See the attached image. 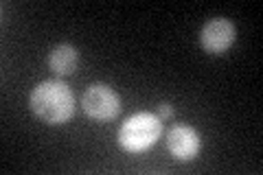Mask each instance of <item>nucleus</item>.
I'll use <instances>...</instances> for the list:
<instances>
[{
    "instance_id": "f257e3e1",
    "label": "nucleus",
    "mask_w": 263,
    "mask_h": 175,
    "mask_svg": "<svg viewBox=\"0 0 263 175\" xmlns=\"http://www.w3.org/2000/svg\"><path fill=\"white\" fill-rule=\"evenodd\" d=\"M75 94L64 81L48 79L37 83L29 94V107L40 121L48 125H64L75 114Z\"/></svg>"
},
{
    "instance_id": "f03ea898",
    "label": "nucleus",
    "mask_w": 263,
    "mask_h": 175,
    "mask_svg": "<svg viewBox=\"0 0 263 175\" xmlns=\"http://www.w3.org/2000/svg\"><path fill=\"white\" fill-rule=\"evenodd\" d=\"M162 134V119L152 112H138L123 121L119 129V145L129 153H141L152 149Z\"/></svg>"
},
{
    "instance_id": "7ed1b4c3",
    "label": "nucleus",
    "mask_w": 263,
    "mask_h": 175,
    "mask_svg": "<svg viewBox=\"0 0 263 175\" xmlns=\"http://www.w3.org/2000/svg\"><path fill=\"white\" fill-rule=\"evenodd\" d=\"M81 110L97 123L112 121L121 112V96L105 83H92L81 94Z\"/></svg>"
},
{
    "instance_id": "20e7f679",
    "label": "nucleus",
    "mask_w": 263,
    "mask_h": 175,
    "mask_svg": "<svg viewBox=\"0 0 263 175\" xmlns=\"http://www.w3.org/2000/svg\"><path fill=\"white\" fill-rule=\"evenodd\" d=\"M237 40V27L228 18H211L200 29V44L209 55L226 53Z\"/></svg>"
},
{
    "instance_id": "39448f33",
    "label": "nucleus",
    "mask_w": 263,
    "mask_h": 175,
    "mask_svg": "<svg viewBox=\"0 0 263 175\" xmlns=\"http://www.w3.org/2000/svg\"><path fill=\"white\" fill-rule=\"evenodd\" d=\"M167 149L176 160L189 162L200 153L202 138L193 127H189V125H178V127H174L167 134Z\"/></svg>"
},
{
    "instance_id": "423d86ee",
    "label": "nucleus",
    "mask_w": 263,
    "mask_h": 175,
    "mask_svg": "<svg viewBox=\"0 0 263 175\" xmlns=\"http://www.w3.org/2000/svg\"><path fill=\"white\" fill-rule=\"evenodd\" d=\"M79 64V51L72 44H57L48 53V68L60 77L72 74Z\"/></svg>"
},
{
    "instance_id": "0eeeda50",
    "label": "nucleus",
    "mask_w": 263,
    "mask_h": 175,
    "mask_svg": "<svg viewBox=\"0 0 263 175\" xmlns=\"http://www.w3.org/2000/svg\"><path fill=\"white\" fill-rule=\"evenodd\" d=\"M158 116H160V119H169V116H174V107H171L169 103H160Z\"/></svg>"
}]
</instances>
